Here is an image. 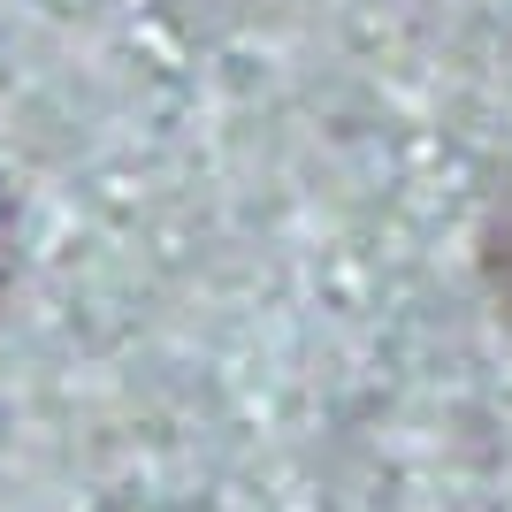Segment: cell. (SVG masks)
<instances>
[{"label":"cell","instance_id":"obj_1","mask_svg":"<svg viewBox=\"0 0 512 512\" xmlns=\"http://www.w3.org/2000/svg\"><path fill=\"white\" fill-rule=\"evenodd\" d=\"M474 283H482L490 321L512 337V176L490 192V207H482V222H474Z\"/></svg>","mask_w":512,"mask_h":512},{"label":"cell","instance_id":"obj_2","mask_svg":"<svg viewBox=\"0 0 512 512\" xmlns=\"http://www.w3.org/2000/svg\"><path fill=\"white\" fill-rule=\"evenodd\" d=\"M8 291H16V199L0 184V306H8Z\"/></svg>","mask_w":512,"mask_h":512}]
</instances>
